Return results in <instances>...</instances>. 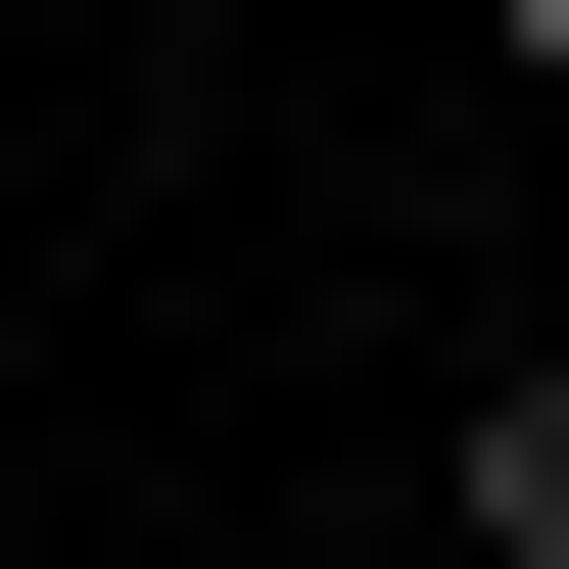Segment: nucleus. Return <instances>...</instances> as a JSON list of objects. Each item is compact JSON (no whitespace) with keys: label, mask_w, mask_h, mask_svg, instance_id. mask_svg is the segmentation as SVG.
Masks as SVG:
<instances>
[{"label":"nucleus","mask_w":569,"mask_h":569,"mask_svg":"<svg viewBox=\"0 0 569 569\" xmlns=\"http://www.w3.org/2000/svg\"><path fill=\"white\" fill-rule=\"evenodd\" d=\"M475 569H569V332H522V380H475Z\"/></svg>","instance_id":"1"},{"label":"nucleus","mask_w":569,"mask_h":569,"mask_svg":"<svg viewBox=\"0 0 569 569\" xmlns=\"http://www.w3.org/2000/svg\"><path fill=\"white\" fill-rule=\"evenodd\" d=\"M522 96H569V0H522Z\"/></svg>","instance_id":"2"}]
</instances>
